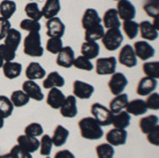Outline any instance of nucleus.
<instances>
[{
  "label": "nucleus",
  "mask_w": 159,
  "mask_h": 158,
  "mask_svg": "<svg viewBox=\"0 0 159 158\" xmlns=\"http://www.w3.org/2000/svg\"><path fill=\"white\" fill-rule=\"evenodd\" d=\"M22 91L30 99H33L35 101H43V98H45V96H43L42 91V88L34 81L28 80L24 82V84H22Z\"/></svg>",
  "instance_id": "2eb2a0df"
},
{
  "label": "nucleus",
  "mask_w": 159,
  "mask_h": 158,
  "mask_svg": "<svg viewBox=\"0 0 159 158\" xmlns=\"http://www.w3.org/2000/svg\"><path fill=\"white\" fill-rule=\"evenodd\" d=\"M103 27L105 29H119L121 22L118 16V13L116 9H108L104 13V16L102 18Z\"/></svg>",
  "instance_id": "aec40b11"
},
{
  "label": "nucleus",
  "mask_w": 159,
  "mask_h": 158,
  "mask_svg": "<svg viewBox=\"0 0 159 158\" xmlns=\"http://www.w3.org/2000/svg\"><path fill=\"white\" fill-rule=\"evenodd\" d=\"M30 1H34V0H30Z\"/></svg>",
  "instance_id": "bf43d9fd"
},
{
  "label": "nucleus",
  "mask_w": 159,
  "mask_h": 158,
  "mask_svg": "<svg viewBox=\"0 0 159 158\" xmlns=\"http://www.w3.org/2000/svg\"><path fill=\"white\" fill-rule=\"evenodd\" d=\"M73 66L76 69L85 70V71H91V70H93V68H94L91 61L86 58L85 56H83V55H80V56L74 58Z\"/></svg>",
  "instance_id": "37998d69"
},
{
  "label": "nucleus",
  "mask_w": 159,
  "mask_h": 158,
  "mask_svg": "<svg viewBox=\"0 0 159 158\" xmlns=\"http://www.w3.org/2000/svg\"><path fill=\"white\" fill-rule=\"evenodd\" d=\"M81 53L88 60L98 57L100 53V46L97 42H84L81 47Z\"/></svg>",
  "instance_id": "cd10ccee"
},
{
  "label": "nucleus",
  "mask_w": 159,
  "mask_h": 158,
  "mask_svg": "<svg viewBox=\"0 0 159 158\" xmlns=\"http://www.w3.org/2000/svg\"><path fill=\"white\" fill-rule=\"evenodd\" d=\"M74 51L71 47H63L60 52L57 53V57H56V64L60 67L63 68H70L73 66L74 62Z\"/></svg>",
  "instance_id": "4468645a"
},
{
  "label": "nucleus",
  "mask_w": 159,
  "mask_h": 158,
  "mask_svg": "<svg viewBox=\"0 0 159 158\" xmlns=\"http://www.w3.org/2000/svg\"><path fill=\"white\" fill-rule=\"evenodd\" d=\"M116 10L122 20H133L136 16V7L129 0H119Z\"/></svg>",
  "instance_id": "9d476101"
},
{
  "label": "nucleus",
  "mask_w": 159,
  "mask_h": 158,
  "mask_svg": "<svg viewBox=\"0 0 159 158\" xmlns=\"http://www.w3.org/2000/svg\"><path fill=\"white\" fill-rule=\"evenodd\" d=\"M114 1H119V0H114Z\"/></svg>",
  "instance_id": "13d9d810"
},
{
  "label": "nucleus",
  "mask_w": 159,
  "mask_h": 158,
  "mask_svg": "<svg viewBox=\"0 0 159 158\" xmlns=\"http://www.w3.org/2000/svg\"><path fill=\"white\" fill-rule=\"evenodd\" d=\"M125 109L129 115H134V116H141V115L147 114L148 111L145 102L142 99H135V100L129 101Z\"/></svg>",
  "instance_id": "a878e982"
},
{
  "label": "nucleus",
  "mask_w": 159,
  "mask_h": 158,
  "mask_svg": "<svg viewBox=\"0 0 159 158\" xmlns=\"http://www.w3.org/2000/svg\"><path fill=\"white\" fill-rule=\"evenodd\" d=\"M60 113L65 118H74L78 115V106H76V98L74 96H68L60 107Z\"/></svg>",
  "instance_id": "dca6fc26"
},
{
  "label": "nucleus",
  "mask_w": 159,
  "mask_h": 158,
  "mask_svg": "<svg viewBox=\"0 0 159 158\" xmlns=\"http://www.w3.org/2000/svg\"><path fill=\"white\" fill-rule=\"evenodd\" d=\"M104 27L102 24L98 25H94V27L90 28L88 30H85V42H97V40L101 39L104 35Z\"/></svg>",
  "instance_id": "72a5a7b5"
},
{
  "label": "nucleus",
  "mask_w": 159,
  "mask_h": 158,
  "mask_svg": "<svg viewBox=\"0 0 159 158\" xmlns=\"http://www.w3.org/2000/svg\"><path fill=\"white\" fill-rule=\"evenodd\" d=\"M145 13L152 18H155V17L158 16L159 14V6H158V0H148L147 3L143 7Z\"/></svg>",
  "instance_id": "49530a36"
},
{
  "label": "nucleus",
  "mask_w": 159,
  "mask_h": 158,
  "mask_svg": "<svg viewBox=\"0 0 159 158\" xmlns=\"http://www.w3.org/2000/svg\"><path fill=\"white\" fill-rule=\"evenodd\" d=\"M143 72L145 76H150V78L159 79V62H147L143 64L142 66Z\"/></svg>",
  "instance_id": "58836bf2"
},
{
  "label": "nucleus",
  "mask_w": 159,
  "mask_h": 158,
  "mask_svg": "<svg viewBox=\"0 0 159 158\" xmlns=\"http://www.w3.org/2000/svg\"><path fill=\"white\" fill-rule=\"evenodd\" d=\"M2 71L7 79L14 80L21 74L22 65L17 62H4L3 66H2Z\"/></svg>",
  "instance_id": "393cba45"
},
{
  "label": "nucleus",
  "mask_w": 159,
  "mask_h": 158,
  "mask_svg": "<svg viewBox=\"0 0 159 158\" xmlns=\"http://www.w3.org/2000/svg\"><path fill=\"white\" fill-rule=\"evenodd\" d=\"M69 137V131L66 127H64L63 125H57L55 127L54 132H53V135L51 137V140H52L53 146L60 147H63L64 144L66 143Z\"/></svg>",
  "instance_id": "c85d7f7f"
},
{
  "label": "nucleus",
  "mask_w": 159,
  "mask_h": 158,
  "mask_svg": "<svg viewBox=\"0 0 159 158\" xmlns=\"http://www.w3.org/2000/svg\"><path fill=\"white\" fill-rule=\"evenodd\" d=\"M102 24V19L99 16V13L94 9H87L84 12V15L82 17V27L83 29L88 30L90 28Z\"/></svg>",
  "instance_id": "a211bd4d"
},
{
  "label": "nucleus",
  "mask_w": 159,
  "mask_h": 158,
  "mask_svg": "<svg viewBox=\"0 0 159 158\" xmlns=\"http://www.w3.org/2000/svg\"><path fill=\"white\" fill-rule=\"evenodd\" d=\"M25 76L31 81L42 80L46 76V70L39 63L31 62L25 69Z\"/></svg>",
  "instance_id": "412c9836"
},
{
  "label": "nucleus",
  "mask_w": 159,
  "mask_h": 158,
  "mask_svg": "<svg viewBox=\"0 0 159 158\" xmlns=\"http://www.w3.org/2000/svg\"><path fill=\"white\" fill-rule=\"evenodd\" d=\"M1 158H15L13 155H11L10 153H7V154H4V155H0Z\"/></svg>",
  "instance_id": "5fc2aeb1"
},
{
  "label": "nucleus",
  "mask_w": 159,
  "mask_h": 158,
  "mask_svg": "<svg viewBox=\"0 0 159 158\" xmlns=\"http://www.w3.org/2000/svg\"><path fill=\"white\" fill-rule=\"evenodd\" d=\"M140 35L145 40H156L158 38V30H156L148 20H143L139 24Z\"/></svg>",
  "instance_id": "b1692460"
},
{
  "label": "nucleus",
  "mask_w": 159,
  "mask_h": 158,
  "mask_svg": "<svg viewBox=\"0 0 159 158\" xmlns=\"http://www.w3.org/2000/svg\"><path fill=\"white\" fill-rule=\"evenodd\" d=\"M65 85V79L61 76L57 71H52L46 76L43 82V86L45 89L51 88H61Z\"/></svg>",
  "instance_id": "5701e85b"
},
{
  "label": "nucleus",
  "mask_w": 159,
  "mask_h": 158,
  "mask_svg": "<svg viewBox=\"0 0 159 158\" xmlns=\"http://www.w3.org/2000/svg\"><path fill=\"white\" fill-rule=\"evenodd\" d=\"M54 158H75V156L69 150H61V151L55 153Z\"/></svg>",
  "instance_id": "864d4df0"
},
{
  "label": "nucleus",
  "mask_w": 159,
  "mask_h": 158,
  "mask_svg": "<svg viewBox=\"0 0 159 158\" xmlns=\"http://www.w3.org/2000/svg\"><path fill=\"white\" fill-rule=\"evenodd\" d=\"M25 134L28 135V136L37 138V137L42 136V135L43 134V129L42 124L36 123V122H33V123H30L25 126Z\"/></svg>",
  "instance_id": "a18cd8bd"
},
{
  "label": "nucleus",
  "mask_w": 159,
  "mask_h": 158,
  "mask_svg": "<svg viewBox=\"0 0 159 158\" xmlns=\"http://www.w3.org/2000/svg\"><path fill=\"white\" fill-rule=\"evenodd\" d=\"M79 129L81 136L87 140H98L103 137V129L96 119L92 117H85L79 121Z\"/></svg>",
  "instance_id": "f257e3e1"
},
{
  "label": "nucleus",
  "mask_w": 159,
  "mask_h": 158,
  "mask_svg": "<svg viewBox=\"0 0 159 158\" xmlns=\"http://www.w3.org/2000/svg\"><path fill=\"white\" fill-rule=\"evenodd\" d=\"M17 144L29 153H34L39 149V140L35 137H31L28 135H20L17 137Z\"/></svg>",
  "instance_id": "f3484780"
},
{
  "label": "nucleus",
  "mask_w": 159,
  "mask_h": 158,
  "mask_svg": "<svg viewBox=\"0 0 159 158\" xmlns=\"http://www.w3.org/2000/svg\"><path fill=\"white\" fill-rule=\"evenodd\" d=\"M0 158H1V156H0Z\"/></svg>",
  "instance_id": "052dcab7"
},
{
  "label": "nucleus",
  "mask_w": 159,
  "mask_h": 158,
  "mask_svg": "<svg viewBox=\"0 0 159 158\" xmlns=\"http://www.w3.org/2000/svg\"><path fill=\"white\" fill-rule=\"evenodd\" d=\"M92 118L96 119L101 126H108L111 124L112 113L101 103H93L90 108Z\"/></svg>",
  "instance_id": "20e7f679"
},
{
  "label": "nucleus",
  "mask_w": 159,
  "mask_h": 158,
  "mask_svg": "<svg viewBox=\"0 0 159 158\" xmlns=\"http://www.w3.org/2000/svg\"><path fill=\"white\" fill-rule=\"evenodd\" d=\"M133 49L135 51L136 56L140 58L141 61H144V62H147L148 60L152 58L155 55V49L153 48V46L150 45L145 40L136 42Z\"/></svg>",
  "instance_id": "6e6552de"
},
{
  "label": "nucleus",
  "mask_w": 159,
  "mask_h": 158,
  "mask_svg": "<svg viewBox=\"0 0 159 158\" xmlns=\"http://www.w3.org/2000/svg\"><path fill=\"white\" fill-rule=\"evenodd\" d=\"M158 82L156 79L150 78V76H143L142 79H140L139 83H138L136 93L141 97H147L155 91Z\"/></svg>",
  "instance_id": "ddd939ff"
},
{
  "label": "nucleus",
  "mask_w": 159,
  "mask_h": 158,
  "mask_svg": "<svg viewBox=\"0 0 159 158\" xmlns=\"http://www.w3.org/2000/svg\"><path fill=\"white\" fill-rule=\"evenodd\" d=\"M47 35L49 37H63L65 34L66 27L58 17H53L47 20Z\"/></svg>",
  "instance_id": "9b49d317"
},
{
  "label": "nucleus",
  "mask_w": 159,
  "mask_h": 158,
  "mask_svg": "<svg viewBox=\"0 0 159 158\" xmlns=\"http://www.w3.org/2000/svg\"><path fill=\"white\" fill-rule=\"evenodd\" d=\"M63 47V40L61 37H50L46 44V50L52 54H57Z\"/></svg>",
  "instance_id": "79ce46f5"
},
{
  "label": "nucleus",
  "mask_w": 159,
  "mask_h": 158,
  "mask_svg": "<svg viewBox=\"0 0 159 158\" xmlns=\"http://www.w3.org/2000/svg\"><path fill=\"white\" fill-rule=\"evenodd\" d=\"M0 54L3 57L4 62H13L16 57V51L7 47V45L1 44L0 45Z\"/></svg>",
  "instance_id": "de8ad7c7"
},
{
  "label": "nucleus",
  "mask_w": 159,
  "mask_h": 158,
  "mask_svg": "<svg viewBox=\"0 0 159 158\" xmlns=\"http://www.w3.org/2000/svg\"><path fill=\"white\" fill-rule=\"evenodd\" d=\"M42 11L43 17L46 19H50L56 17V15L61 12V1L60 0H46Z\"/></svg>",
  "instance_id": "4be33fe9"
},
{
  "label": "nucleus",
  "mask_w": 159,
  "mask_h": 158,
  "mask_svg": "<svg viewBox=\"0 0 159 158\" xmlns=\"http://www.w3.org/2000/svg\"><path fill=\"white\" fill-rule=\"evenodd\" d=\"M111 124L115 129H125L130 124V115L126 111H122L120 113L112 114Z\"/></svg>",
  "instance_id": "bb28decb"
},
{
  "label": "nucleus",
  "mask_w": 159,
  "mask_h": 158,
  "mask_svg": "<svg viewBox=\"0 0 159 158\" xmlns=\"http://www.w3.org/2000/svg\"><path fill=\"white\" fill-rule=\"evenodd\" d=\"M158 122L159 119L155 115H150V116H145L139 121V127L140 131L143 134L147 135L148 133L152 132L154 129L158 127Z\"/></svg>",
  "instance_id": "2f4dec72"
},
{
  "label": "nucleus",
  "mask_w": 159,
  "mask_h": 158,
  "mask_svg": "<svg viewBox=\"0 0 159 158\" xmlns=\"http://www.w3.org/2000/svg\"><path fill=\"white\" fill-rule=\"evenodd\" d=\"M94 93V87L91 84L76 80L73 82V96L81 100L90 99Z\"/></svg>",
  "instance_id": "1a4fd4ad"
},
{
  "label": "nucleus",
  "mask_w": 159,
  "mask_h": 158,
  "mask_svg": "<svg viewBox=\"0 0 159 158\" xmlns=\"http://www.w3.org/2000/svg\"><path fill=\"white\" fill-rule=\"evenodd\" d=\"M3 64H4V60H3V57L1 56V54H0V68H2Z\"/></svg>",
  "instance_id": "4d7b16f0"
},
{
  "label": "nucleus",
  "mask_w": 159,
  "mask_h": 158,
  "mask_svg": "<svg viewBox=\"0 0 159 158\" xmlns=\"http://www.w3.org/2000/svg\"><path fill=\"white\" fill-rule=\"evenodd\" d=\"M117 58L115 56L101 57L96 62V72L99 75H111L116 72Z\"/></svg>",
  "instance_id": "39448f33"
},
{
  "label": "nucleus",
  "mask_w": 159,
  "mask_h": 158,
  "mask_svg": "<svg viewBox=\"0 0 159 158\" xmlns=\"http://www.w3.org/2000/svg\"><path fill=\"white\" fill-rule=\"evenodd\" d=\"M20 29L25 30V31L28 32H39L40 29H42V25H40L39 21H35V20H32L30 18L27 19H22L20 21L19 25Z\"/></svg>",
  "instance_id": "c03bdc74"
},
{
  "label": "nucleus",
  "mask_w": 159,
  "mask_h": 158,
  "mask_svg": "<svg viewBox=\"0 0 159 158\" xmlns=\"http://www.w3.org/2000/svg\"><path fill=\"white\" fill-rule=\"evenodd\" d=\"M3 126H4V119L2 118L1 116H0V129H1Z\"/></svg>",
  "instance_id": "6e6d98bb"
},
{
  "label": "nucleus",
  "mask_w": 159,
  "mask_h": 158,
  "mask_svg": "<svg viewBox=\"0 0 159 158\" xmlns=\"http://www.w3.org/2000/svg\"><path fill=\"white\" fill-rule=\"evenodd\" d=\"M10 100L13 103L14 107H24L29 103L30 98L22 90H15L12 93Z\"/></svg>",
  "instance_id": "c9c22d12"
},
{
  "label": "nucleus",
  "mask_w": 159,
  "mask_h": 158,
  "mask_svg": "<svg viewBox=\"0 0 159 158\" xmlns=\"http://www.w3.org/2000/svg\"><path fill=\"white\" fill-rule=\"evenodd\" d=\"M65 98V95L60 88H51L47 96V104L53 109H60Z\"/></svg>",
  "instance_id": "6ab92c4d"
},
{
  "label": "nucleus",
  "mask_w": 159,
  "mask_h": 158,
  "mask_svg": "<svg viewBox=\"0 0 159 158\" xmlns=\"http://www.w3.org/2000/svg\"><path fill=\"white\" fill-rule=\"evenodd\" d=\"M17 6L13 0H2L0 2V17L9 20L16 12Z\"/></svg>",
  "instance_id": "473e14b6"
},
{
  "label": "nucleus",
  "mask_w": 159,
  "mask_h": 158,
  "mask_svg": "<svg viewBox=\"0 0 159 158\" xmlns=\"http://www.w3.org/2000/svg\"><path fill=\"white\" fill-rule=\"evenodd\" d=\"M12 27L10 20L0 17V40L4 39V37H6V35L7 34V32H9V30Z\"/></svg>",
  "instance_id": "3c124183"
},
{
  "label": "nucleus",
  "mask_w": 159,
  "mask_h": 158,
  "mask_svg": "<svg viewBox=\"0 0 159 158\" xmlns=\"http://www.w3.org/2000/svg\"><path fill=\"white\" fill-rule=\"evenodd\" d=\"M119 63L121 65L125 66L127 68H133L137 66V56L135 54V51L133 49L132 46L129 45H125L123 46L120 50L119 56H118Z\"/></svg>",
  "instance_id": "0eeeda50"
},
{
  "label": "nucleus",
  "mask_w": 159,
  "mask_h": 158,
  "mask_svg": "<svg viewBox=\"0 0 159 158\" xmlns=\"http://www.w3.org/2000/svg\"><path fill=\"white\" fill-rule=\"evenodd\" d=\"M20 43H21V33L16 29H11L9 30L7 34L4 37V45H7V47H10L11 49L16 51L18 49Z\"/></svg>",
  "instance_id": "7c9ffc66"
},
{
  "label": "nucleus",
  "mask_w": 159,
  "mask_h": 158,
  "mask_svg": "<svg viewBox=\"0 0 159 158\" xmlns=\"http://www.w3.org/2000/svg\"><path fill=\"white\" fill-rule=\"evenodd\" d=\"M127 102H129V97H127L126 93H120V95L116 96L109 102L108 109L112 114L120 113V111L125 109Z\"/></svg>",
  "instance_id": "c756f323"
},
{
  "label": "nucleus",
  "mask_w": 159,
  "mask_h": 158,
  "mask_svg": "<svg viewBox=\"0 0 159 158\" xmlns=\"http://www.w3.org/2000/svg\"><path fill=\"white\" fill-rule=\"evenodd\" d=\"M147 140L153 146H159V126L154 129L152 132L147 134Z\"/></svg>",
  "instance_id": "603ef678"
},
{
  "label": "nucleus",
  "mask_w": 159,
  "mask_h": 158,
  "mask_svg": "<svg viewBox=\"0 0 159 158\" xmlns=\"http://www.w3.org/2000/svg\"><path fill=\"white\" fill-rule=\"evenodd\" d=\"M147 100H145V105L148 109H152V111H158L159 109V93H152L148 96H147Z\"/></svg>",
  "instance_id": "09e8293b"
},
{
  "label": "nucleus",
  "mask_w": 159,
  "mask_h": 158,
  "mask_svg": "<svg viewBox=\"0 0 159 158\" xmlns=\"http://www.w3.org/2000/svg\"><path fill=\"white\" fill-rule=\"evenodd\" d=\"M53 143L49 135H42V139L39 141V153L43 156H49L52 152Z\"/></svg>",
  "instance_id": "ea45409f"
},
{
  "label": "nucleus",
  "mask_w": 159,
  "mask_h": 158,
  "mask_svg": "<svg viewBox=\"0 0 159 158\" xmlns=\"http://www.w3.org/2000/svg\"><path fill=\"white\" fill-rule=\"evenodd\" d=\"M123 31L129 39H134L139 32V24L134 20H124L123 21Z\"/></svg>",
  "instance_id": "4c0bfd02"
},
{
  "label": "nucleus",
  "mask_w": 159,
  "mask_h": 158,
  "mask_svg": "<svg viewBox=\"0 0 159 158\" xmlns=\"http://www.w3.org/2000/svg\"><path fill=\"white\" fill-rule=\"evenodd\" d=\"M101 39L105 49L108 51H116L121 47L124 38L120 29H107Z\"/></svg>",
  "instance_id": "7ed1b4c3"
},
{
  "label": "nucleus",
  "mask_w": 159,
  "mask_h": 158,
  "mask_svg": "<svg viewBox=\"0 0 159 158\" xmlns=\"http://www.w3.org/2000/svg\"><path fill=\"white\" fill-rule=\"evenodd\" d=\"M10 154L13 155L15 158H32L31 153L25 151V150L21 149L18 144H16V146H14L12 147L11 151H10Z\"/></svg>",
  "instance_id": "8fccbe9b"
},
{
  "label": "nucleus",
  "mask_w": 159,
  "mask_h": 158,
  "mask_svg": "<svg viewBox=\"0 0 159 158\" xmlns=\"http://www.w3.org/2000/svg\"><path fill=\"white\" fill-rule=\"evenodd\" d=\"M96 153L98 158H114L115 149L109 143H102L96 147Z\"/></svg>",
  "instance_id": "a19ab883"
},
{
  "label": "nucleus",
  "mask_w": 159,
  "mask_h": 158,
  "mask_svg": "<svg viewBox=\"0 0 159 158\" xmlns=\"http://www.w3.org/2000/svg\"><path fill=\"white\" fill-rule=\"evenodd\" d=\"M129 84L126 76L121 72H115L112 73L108 81V88L110 93L114 96H118L123 93V90Z\"/></svg>",
  "instance_id": "423d86ee"
},
{
  "label": "nucleus",
  "mask_w": 159,
  "mask_h": 158,
  "mask_svg": "<svg viewBox=\"0 0 159 158\" xmlns=\"http://www.w3.org/2000/svg\"><path fill=\"white\" fill-rule=\"evenodd\" d=\"M107 143L112 147H119L126 143L127 140V132L121 129H112L108 131V133L105 136Z\"/></svg>",
  "instance_id": "f8f14e48"
},
{
  "label": "nucleus",
  "mask_w": 159,
  "mask_h": 158,
  "mask_svg": "<svg viewBox=\"0 0 159 158\" xmlns=\"http://www.w3.org/2000/svg\"><path fill=\"white\" fill-rule=\"evenodd\" d=\"M25 12L30 19L35 20V21H39V20L43 18L42 11H40L38 4L34 1L30 2V3H28L27 6L25 7Z\"/></svg>",
  "instance_id": "e433bc0d"
},
{
  "label": "nucleus",
  "mask_w": 159,
  "mask_h": 158,
  "mask_svg": "<svg viewBox=\"0 0 159 158\" xmlns=\"http://www.w3.org/2000/svg\"><path fill=\"white\" fill-rule=\"evenodd\" d=\"M14 111V105L10 100V98H7L6 96H0V116L3 119L11 117Z\"/></svg>",
  "instance_id": "f704fd0d"
},
{
  "label": "nucleus",
  "mask_w": 159,
  "mask_h": 158,
  "mask_svg": "<svg viewBox=\"0 0 159 158\" xmlns=\"http://www.w3.org/2000/svg\"><path fill=\"white\" fill-rule=\"evenodd\" d=\"M25 54L33 57H40L43 54L42 38L39 32H30L24 40Z\"/></svg>",
  "instance_id": "f03ea898"
}]
</instances>
